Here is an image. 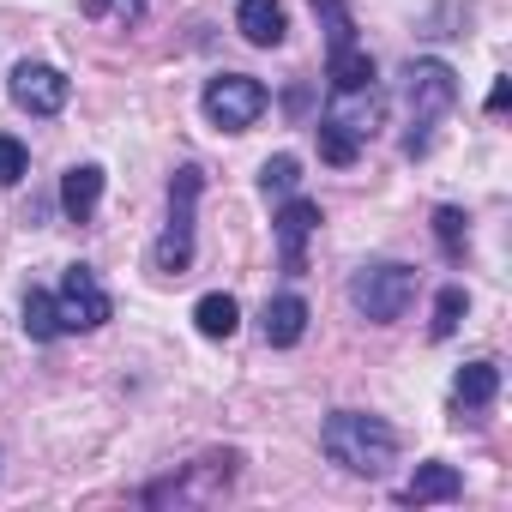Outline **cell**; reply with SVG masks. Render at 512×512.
Wrapping results in <instances>:
<instances>
[{"label": "cell", "mask_w": 512, "mask_h": 512, "mask_svg": "<svg viewBox=\"0 0 512 512\" xmlns=\"http://www.w3.org/2000/svg\"><path fill=\"white\" fill-rule=\"evenodd\" d=\"M320 446L332 464L356 470V476H380L392 458H398V434L380 422V416H362V410H338L326 428H320Z\"/></svg>", "instance_id": "cell-1"}, {"label": "cell", "mask_w": 512, "mask_h": 512, "mask_svg": "<svg viewBox=\"0 0 512 512\" xmlns=\"http://www.w3.org/2000/svg\"><path fill=\"white\" fill-rule=\"evenodd\" d=\"M404 97H410V139H404V151L416 157V151H428V127L458 103V79H452L446 61H410L404 67Z\"/></svg>", "instance_id": "cell-2"}, {"label": "cell", "mask_w": 512, "mask_h": 512, "mask_svg": "<svg viewBox=\"0 0 512 512\" xmlns=\"http://www.w3.org/2000/svg\"><path fill=\"white\" fill-rule=\"evenodd\" d=\"M410 296H416V272H410V266H398V260L362 266V272L350 278V302H356V308H362L374 326H392V320H404Z\"/></svg>", "instance_id": "cell-3"}, {"label": "cell", "mask_w": 512, "mask_h": 512, "mask_svg": "<svg viewBox=\"0 0 512 512\" xmlns=\"http://www.w3.org/2000/svg\"><path fill=\"white\" fill-rule=\"evenodd\" d=\"M193 205H199V169H175V181H169V229L151 247L157 272H175V278L187 272V260H193Z\"/></svg>", "instance_id": "cell-4"}, {"label": "cell", "mask_w": 512, "mask_h": 512, "mask_svg": "<svg viewBox=\"0 0 512 512\" xmlns=\"http://www.w3.org/2000/svg\"><path fill=\"white\" fill-rule=\"evenodd\" d=\"M266 85L260 79H247V73H217L211 85H205V121L211 127H223V133H247L253 121L266 115Z\"/></svg>", "instance_id": "cell-5"}, {"label": "cell", "mask_w": 512, "mask_h": 512, "mask_svg": "<svg viewBox=\"0 0 512 512\" xmlns=\"http://www.w3.org/2000/svg\"><path fill=\"white\" fill-rule=\"evenodd\" d=\"M55 314H61V332H91V326L109 320V290L97 284L91 266H67L61 296H55Z\"/></svg>", "instance_id": "cell-6"}, {"label": "cell", "mask_w": 512, "mask_h": 512, "mask_svg": "<svg viewBox=\"0 0 512 512\" xmlns=\"http://www.w3.org/2000/svg\"><path fill=\"white\" fill-rule=\"evenodd\" d=\"M67 97H73V79H67L61 67L25 61V67L13 73V103H19L25 115H61V109H67Z\"/></svg>", "instance_id": "cell-7"}, {"label": "cell", "mask_w": 512, "mask_h": 512, "mask_svg": "<svg viewBox=\"0 0 512 512\" xmlns=\"http://www.w3.org/2000/svg\"><path fill=\"white\" fill-rule=\"evenodd\" d=\"M314 229H320V205L314 199H290L278 211V247H284V266L290 272H302V247H308Z\"/></svg>", "instance_id": "cell-8"}, {"label": "cell", "mask_w": 512, "mask_h": 512, "mask_svg": "<svg viewBox=\"0 0 512 512\" xmlns=\"http://www.w3.org/2000/svg\"><path fill=\"white\" fill-rule=\"evenodd\" d=\"M235 31L253 49H278L284 43V7H278V0H241V7H235Z\"/></svg>", "instance_id": "cell-9"}, {"label": "cell", "mask_w": 512, "mask_h": 512, "mask_svg": "<svg viewBox=\"0 0 512 512\" xmlns=\"http://www.w3.org/2000/svg\"><path fill=\"white\" fill-rule=\"evenodd\" d=\"M260 320H266V344H272V350H290V344H302V332H308V302H302V296H272Z\"/></svg>", "instance_id": "cell-10"}, {"label": "cell", "mask_w": 512, "mask_h": 512, "mask_svg": "<svg viewBox=\"0 0 512 512\" xmlns=\"http://www.w3.org/2000/svg\"><path fill=\"white\" fill-rule=\"evenodd\" d=\"M97 199H103V169H97V163H79V169L61 175V211H67V217L85 223V217L97 211Z\"/></svg>", "instance_id": "cell-11"}, {"label": "cell", "mask_w": 512, "mask_h": 512, "mask_svg": "<svg viewBox=\"0 0 512 512\" xmlns=\"http://www.w3.org/2000/svg\"><path fill=\"white\" fill-rule=\"evenodd\" d=\"M458 488H464V476L452 464H416V476L404 482V500L410 506H428V500H452Z\"/></svg>", "instance_id": "cell-12"}, {"label": "cell", "mask_w": 512, "mask_h": 512, "mask_svg": "<svg viewBox=\"0 0 512 512\" xmlns=\"http://www.w3.org/2000/svg\"><path fill=\"white\" fill-rule=\"evenodd\" d=\"M494 392H500V368H494V362H464V368H458V380H452V398H458V404H470V410L494 404Z\"/></svg>", "instance_id": "cell-13"}, {"label": "cell", "mask_w": 512, "mask_h": 512, "mask_svg": "<svg viewBox=\"0 0 512 512\" xmlns=\"http://www.w3.org/2000/svg\"><path fill=\"white\" fill-rule=\"evenodd\" d=\"M326 79H332V91H368V85H374V61H368L356 43H350V49H332Z\"/></svg>", "instance_id": "cell-14"}, {"label": "cell", "mask_w": 512, "mask_h": 512, "mask_svg": "<svg viewBox=\"0 0 512 512\" xmlns=\"http://www.w3.org/2000/svg\"><path fill=\"white\" fill-rule=\"evenodd\" d=\"M193 320H199V332H205V338H235L241 308H235V296H205V302L193 308Z\"/></svg>", "instance_id": "cell-15"}, {"label": "cell", "mask_w": 512, "mask_h": 512, "mask_svg": "<svg viewBox=\"0 0 512 512\" xmlns=\"http://www.w3.org/2000/svg\"><path fill=\"white\" fill-rule=\"evenodd\" d=\"M320 157H326V163H338V169H350V163L362 157V139H356L344 121H332V115H326V121H320Z\"/></svg>", "instance_id": "cell-16"}, {"label": "cell", "mask_w": 512, "mask_h": 512, "mask_svg": "<svg viewBox=\"0 0 512 512\" xmlns=\"http://www.w3.org/2000/svg\"><path fill=\"white\" fill-rule=\"evenodd\" d=\"M25 332H31L37 344L61 338V314H55V296H43V290H31V296H25Z\"/></svg>", "instance_id": "cell-17"}, {"label": "cell", "mask_w": 512, "mask_h": 512, "mask_svg": "<svg viewBox=\"0 0 512 512\" xmlns=\"http://www.w3.org/2000/svg\"><path fill=\"white\" fill-rule=\"evenodd\" d=\"M296 181H302V157H290V151H278V157L260 169V187H266L272 199H290V193H296Z\"/></svg>", "instance_id": "cell-18"}, {"label": "cell", "mask_w": 512, "mask_h": 512, "mask_svg": "<svg viewBox=\"0 0 512 512\" xmlns=\"http://www.w3.org/2000/svg\"><path fill=\"white\" fill-rule=\"evenodd\" d=\"M434 241L452 253V260H464V241H470V223H464V211L458 205H440L434 211Z\"/></svg>", "instance_id": "cell-19"}, {"label": "cell", "mask_w": 512, "mask_h": 512, "mask_svg": "<svg viewBox=\"0 0 512 512\" xmlns=\"http://www.w3.org/2000/svg\"><path fill=\"white\" fill-rule=\"evenodd\" d=\"M464 308H470V296L452 284V290H440V302H434V338H452L458 332V320H464Z\"/></svg>", "instance_id": "cell-20"}, {"label": "cell", "mask_w": 512, "mask_h": 512, "mask_svg": "<svg viewBox=\"0 0 512 512\" xmlns=\"http://www.w3.org/2000/svg\"><path fill=\"white\" fill-rule=\"evenodd\" d=\"M314 13L332 25V49H350L356 43V19L344 13V0H314Z\"/></svg>", "instance_id": "cell-21"}, {"label": "cell", "mask_w": 512, "mask_h": 512, "mask_svg": "<svg viewBox=\"0 0 512 512\" xmlns=\"http://www.w3.org/2000/svg\"><path fill=\"white\" fill-rule=\"evenodd\" d=\"M25 169H31V151H25L13 133H0V187H13Z\"/></svg>", "instance_id": "cell-22"}, {"label": "cell", "mask_w": 512, "mask_h": 512, "mask_svg": "<svg viewBox=\"0 0 512 512\" xmlns=\"http://www.w3.org/2000/svg\"><path fill=\"white\" fill-rule=\"evenodd\" d=\"M145 7L139 0H85V19H115V25H133Z\"/></svg>", "instance_id": "cell-23"}]
</instances>
